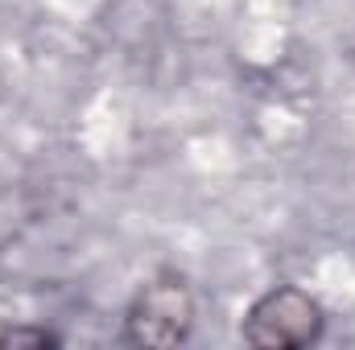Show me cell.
<instances>
[{
	"mask_svg": "<svg viewBox=\"0 0 355 350\" xmlns=\"http://www.w3.org/2000/svg\"><path fill=\"white\" fill-rule=\"evenodd\" d=\"M194 330V293L178 268H162L132 293L124 309L128 347H182Z\"/></svg>",
	"mask_w": 355,
	"mask_h": 350,
	"instance_id": "obj_1",
	"label": "cell"
},
{
	"mask_svg": "<svg viewBox=\"0 0 355 350\" xmlns=\"http://www.w3.org/2000/svg\"><path fill=\"white\" fill-rule=\"evenodd\" d=\"M322 330H327V309L318 305V297H310L297 284L265 288L240 322V338L257 350L314 347L322 338Z\"/></svg>",
	"mask_w": 355,
	"mask_h": 350,
	"instance_id": "obj_2",
	"label": "cell"
},
{
	"mask_svg": "<svg viewBox=\"0 0 355 350\" xmlns=\"http://www.w3.org/2000/svg\"><path fill=\"white\" fill-rule=\"evenodd\" d=\"M62 338L46 326H29V322H8L4 317V334H0V347H58Z\"/></svg>",
	"mask_w": 355,
	"mask_h": 350,
	"instance_id": "obj_3",
	"label": "cell"
}]
</instances>
